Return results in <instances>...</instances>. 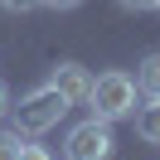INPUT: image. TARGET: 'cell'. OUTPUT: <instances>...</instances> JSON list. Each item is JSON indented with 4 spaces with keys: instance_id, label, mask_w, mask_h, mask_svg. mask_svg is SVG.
Returning a JSON list of instances; mask_svg holds the SVG:
<instances>
[{
    "instance_id": "52a82bcc",
    "label": "cell",
    "mask_w": 160,
    "mask_h": 160,
    "mask_svg": "<svg viewBox=\"0 0 160 160\" xmlns=\"http://www.w3.org/2000/svg\"><path fill=\"white\" fill-rule=\"evenodd\" d=\"M20 131H0V160H20Z\"/></svg>"
},
{
    "instance_id": "8992f818",
    "label": "cell",
    "mask_w": 160,
    "mask_h": 160,
    "mask_svg": "<svg viewBox=\"0 0 160 160\" xmlns=\"http://www.w3.org/2000/svg\"><path fill=\"white\" fill-rule=\"evenodd\" d=\"M136 136L146 141V146H160V97L136 112Z\"/></svg>"
},
{
    "instance_id": "ba28073f",
    "label": "cell",
    "mask_w": 160,
    "mask_h": 160,
    "mask_svg": "<svg viewBox=\"0 0 160 160\" xmlns=\"http://www.w3.org/2000/svg\"><path fill=\"white\" fill-rule=\"evenodd\" d=\"M20 160H53L44 146H20Z\"/></svg>"
},
{
    "instance_id": "3957f363",
    "label": "cell",
    "mask_w": 160,
    "mask_h": 160,
    "mask_svg": "<svg viewBox=\"0 0 160 160\" xmlns=\"http://www.w3.org/2000/svg\"><path fill=\"white\" fill-rule=\"evenodd\" d=\"M112 150H117V141H112V121H78V126L68 131V146H63V155L68 160H112Z\"/></svg>"
},
{
    "instance_id": "5b68a950",
    "label": "cell",
    "mask_w": 160,
    "mask_h": 160,
    "mask_svg": "<svg viewBox=\"0 0 160 160\" xmlns=\"http://www.w3.org/2000/svg\"><path fill=\"white\" fill-rule=\"evenodd\" d=\"M136 92H141L146 102L160 97V53H146V58H141V68H136Z\"/></svg>"
},
{
    "instance_id": "30bf717a",
    "label": "cell",
    "mask_w": 160,
    "mask_h": 160,
    "mask_svg": "<svg viewBox=\"0 0 160 160\" xmlns=\"http://www.w3.org/2000/svg\"><path fill=\"white\" fill-rule=\"evenodd\" d=\"M117 5H126V10H155V0H117Z\"/></svg>"
},
{
    "instance_id": "4fadbf2b",
    "label": "cell",
    "mask_w": 160,
    "mask_h": 160,
    "mask_svg": "<svg viewBox=\"0 0 160 160\" xmlns=\"http://www.w3.org/2000/svg\"><path fill=\"white\" fill-rule=\"evenodd\" d=\"M155 10H160V0H155Z\"/></svg>"
},
{
    "instance_id": "277c9868",
    "label": "cell",
    "mask_w": 160,
    "mask_h": 160,
    "mask_svg": "<svg viewBox=\"0 0 160 160\" xmlns=\"http://www.w3.org/2000/svg\"><path fill=\"white\" fill-rule=\"evenodd\" d=\"M49 88H58L63 97H68V107H73V102H82V97H88V88H92V73L82 68V63H73V58H63L58 68L49 73Z\"/></svg>"
},
{
    "instance_id": "6da1fadb",
    "label": "cell",
    "mask_w": 160,
    "mask_h": 160,
    "mask_svg": "<svg viewBox=\"0 0 160 160\" xmlns=\"http://www.w3.org/2000/svg\"><path fill=\"white\" fill-rule=\"evenodd\" d=\"M82 102L92 107V117H97V121H121V117L136 112V78L121 73V68H107V73L92 78V88H88V97H82Z\"/></svg>"
},
{
    "instance_id": "8fae6325",
    "label": "cell",
    "mask_w": 160,
    "mask_h": 160,
    "mask_svg": "<svg viewBox=\"0 0 160 160\" xmlns=\"http://www.w3.org/2000/svg\"><path fill=\"white\" fill-rule=\"evenodd\" d=\"M10 112V92H5V82H0V117Z\"/></svg>"
},
{
    "instance_id": "7c38bea8",
    "label": "cell",
    "mask_w": 160,
    "mask_h": 160,
    "mask_svg": "<svg viewBox=\"0 0 160 160\" xmlns=\"http://www.w3.org/2000/svg\"><path fill=\"white\" fill-rule=\"evenodd\" d=\"M44 5H53V10H73L78 0H44Z\"/></svg>"
},
{
    "instance_id": "7a4b0ae2",
    "label": "cell",
    "mask_w": 160,
    "mask_h": 160,
    "mask_svg": "<svg viewBox=\"0 0 160 160\" xmlns=\"http://www.w3.org/2000/svg\"><path fill=\"white\" fill-rule=\"evenodd\" d=\"M10 117H15V131H20V136H44V131H53L63 117H68V97L44 82V88L24 92L20 107H10Z\"/></svg>"
},
{
    "instance_id": "9c48e42d",
    "label": "cell",
    "mask_w": 160,
    "mask_h": 160,
    "mask_svg": "<svg viewBox=\"0 0 160 160\" xmlns=\"http://www.w3.org/2000/svg\"><path fill=\"white\" fill-rule=\"evenodd\" d=\"M34 5H44V0H5V10H20V15L34 10Z\"/></svg>"
}]
</instances>
